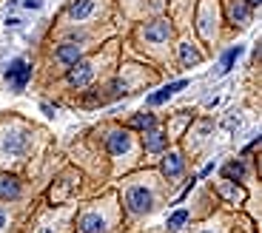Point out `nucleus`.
Here are the masks:
<instances>
[{
	"instance_id": "11",
	"label": "nucleus",
	"mask_w": 262,
	"mask_h": 233,
	"mask_svg": "<svg viewBox=\"0 0 262 233\" xmlns=\"http://www.w3.org/2000/svg\"><path fill=\"white\" fill-rule=\"evenodd\" d=\"M0 196H3V199H17L20 182L14 179V176H0Z\"/></svg>"
},
{
	"instance_id": "5",
	"label": "nucleus",
	"mask_w": 262,
	"mask_h": 233,
	"mask_svg": "<svg viewBox=\"0 0 262 233\" xmlns=\"http://www.w3.org/2000/svg\"><path fill=\"white\" fill-rule=\"evenodd\" d=\"M6 151L9 154H14V156H20V154H26V148H29V134L26 131H12V134L6 136Z\"/></svg>"
},
{
	"instance_id": "9",
	"label": "nucleus",
	"mask_w": 262,
	"mask_h": 233,
	"mask_svg": "<svg viewBox=\"0 0 262 233\" xmlns=\"http://www.w3.org/2000/svg\"><path fill=\"white\" fill-rule=\"evenodd\" d=\"M54 54H57V60L63 65H74L80 60V45L77 43H63V45H57V52Z\"/></svg>"
},
{
	"instance_id": "15",
	"label": "nucleus",
	"mask_w": 262,
	"mask_h": 233,
	"mask_svg": "<svg viewBox=\"0 0 262 233\" xmlns=\"http://www.w3.org/2000/svg\"><path fill=\"white\" fill-rule=\"evenodd\" d=\"M180 60H183V65H196L203 57H200V52H196L194 45L183 43V45H180Z\"/></svg>"
},
{
	"instance_id": "7",
	"label": "nucleus",
	"mask_w": 262,
	"mask_h": 233,
	"mask_svg": "<svg viewBox=\"0 0 262 233\" xmlns=\"http://www.w3.org/2000/svg\"><path fill=\"white\" fill-rule=\"evenodd\" d=\"M108 151H112L114 156H120V154H125V151L131 148V136H128V131H112L108 134Z\"/></svg>"
},
{
	"instance_id": "17",
	"label": "nucleus",
	"mask_w": 262,
	"mask_h": 233,
	"mask_svg": "<svg viewBox=\"0 0 262 233\" xmlns=\"http://www.w3.org/2000/svg\"><path fill=\"white\" fill-rule=\"evenodd\" d=\"M231 20H234V23H239V26H243V23H248V6H245L243 0H236L234 6H231Z\"/></svg>"
},
{
	"instance_id": "3",
	"label": "nucleus",
	"mask_w": 262,
	"mask_h": 233,
	"mask_svg": "<svg viewBox=\"0 0 262 233\" xmlns=\"http://www.w3.org/2000/svg\"><path fill=\"white\" fill-rule=\"evenodd\" d=\"M29 77H32V65H29L26 60H14V63L9 65V72H6V80L12 83L14 91L23 88V85L29 83Z\"/></svg>"
},
{
	"instance_id": "14",
	"label": "nucleus",
	"mask_w": 262,
	"mask_h": 233,
	"mask_svg": "<svg viewBox=\"0 0 262 233\" xmlns=\"http://www.w3.org/2000/svg\"><path fill=\"white\" fill-rule=\"evenodd\" d=\"M103 219H100L97 214H89L83 216V222H80V233H103Z\"/></svg>"
},
{
	"instance_id": "1",
	"label": "nucleus",
	"mask_w": 262,
	"mask_h": 233,
	"mask_svg": "<svg viewBox=\"0 0 262 233\" xmlns=\"http://www.w3.org/2000/svg\"><path fill=\"white\" fill-rule=\"evenodd\" d=\"M92 77H94V68L85 60H77L74 65H69V74H66L69 85H74V88H85V85L92 83Z\"/></svg>"
},
{
	"instance_id": "20",
	"label": "nucleus",
	"mask_w": 262,
	"mask_h": 233,
	"mask_svg": "<svg viewBox=\"0 0 262 233\" xmlns=\"http://www.w3.org/2000/svg\"><path fill=\"white\" fill-rule=\"evenodd\" d=\"M23 6H26V9H40L43 3H40V0H23Z\"/></svg>"
},
{
	"instance_id": "21",
	"label": "nucleus",
	"mask_w": 262,
	"mask_h": 233,
	"mask_svg": "<svg viewBox=\"0 0 262 233\" xmlns=\"http://www.w3.org/2000/svg\"><path fill=\"white\" fill-rule=\"evenodd\" d=\"M243 3H245V6H248V9H251V6H259L262 0H243Z\"/></svg>"
},
{
	"instance_id": "18",
	"label": "nucleus",
	"mask_w": 262,
	"mask_h": 233,
	"mask_svg": "<svg viewBox=\"0 0 262 233\" xmlns=\"http://www.w3.org/2000/svg\"><path fill=\"white\" fill-rule=\"evenodd\" d=\"M239 54H243V45H234V49H228V52L223 54V72H231V68H234Z\"/></svg>"
},
{
	"instance_id": "4",
	"label": "nucleus",
	"mask_w": 262,
	"mask_h": 233,
	"mask_svg": "<svg viewBox=\"0 0 262 233\" xmlns=\"http://www.w3.org/2000/svg\"><path fill=\"white\" fill-rule=\"evenodd\" d=\"M143 34H145V40H151V43H163V40H168L171 29H168V23H165L163 17H157V20H151V23H145Z\"/></svg>"
},
{
	"instance_id": "16",
	"label": "nucleus",
	"mask_w": 262,
	"mask_h": 233,
	"mask_svg": "<svg viewBox=\"0 0 262 233\" xmlns=\"http://www.w3.org/2000/svg\"><path fill=\"white\" fill-rule=\"evenodd\" d=\"M223 174H225V179L236 182V179H243V176H245V165H243V162H228V165L223 168Z\"/></svg>"
},
{
	"instance_id": "10",
	"label": "nucleus",
	"mask_w": 262,
	"mask_h": 233,
	"mask_svg": "<svg viewBox=\"0 0 262 233\" xmlns=\"http://www.w3.org/2000/svg\"><path fill=\"white\" fill-rule=\"evenodd\" d=\"M94 9V0H74L72 6H69V17L72 20H85L89 14H92Z\"/></svg>"
},
{
	"instance_id": "13",
	"label": "nucleus",
	"mask_w": 262,
	"mask_h": 233,
	"mask_svg": "<svg viewBox=\"0 0 262 233\" xmlns=\"http://www.w3.org/2000/svg\"><path fill=\"white\" fill-rule=\"evenodd\" d=\"M131 128H137V131H148V128H157V116L154 114H134L131 116Z\"/></svg>"
},
{
	"instance_id": "8",
	"label": "nucleus",
	"mask_w": 262,
	"mask_h": 233,
	"mask_svg": "<svg viewBox=\"0 0 262 233\" xmlns=\"http://www.w3.org/2000/svg\"><path fill=\"white\" fill-rule=\"evenodd\" d=\"M185 85H188V80H177V83L165 85V88H160L157 94H151V97H148V105H160V103H165V100H168L171 94H177V91H183Z\"/></svg>"
},
{
	"instance_id": "23",
	"label": "nucleus",
	"mask_w": 262,
	"mask_h": 233,
	"mask_svg": "<svg viewBox=\"0 0 262 233\" xmlns=\"http://www.w3.org/2000/svg\"><path fill=\"white\" fill-rule=\"evenodd\" d=\"M40 233H49V230H40Z\"/></svg>"
},
{
	"instance_id": "19",
	"label": "nucleus",
	"mask_w": 262,
	"mask_h": 233,
	"mask_svg": "<svg viewBox=\"0 0 262 233\" xmlns=\"http://www.w3.org/2000/svg\"><path fill=\"white\" fill-rule=\"evenodd\" d=\"M188 222V214L185 211H177V214H171L168 216V230H180V227Z\"/></svg>"
},
{
	"instance_id": "2",
	"label": "nucleus",
	"mask_w": 262,
	"mask_h": 233,
	"mask_svg": "<svg viewBox=\"0 0 262 233\" xmlns=\"http://www.w3.org/2000/svg\"><path fill=\"white\" fill-rule=\"evenodd\" d=\"M125 205H128L131 214H148L151 211V191L145 188H131L128 194H125Z\"/></svg>"
},
{
	"instance_id": "6",
	"label": "nucleus",
	"mask_w": 262,
	"mask_h": 233,
	"mask_svg": "<svg viewBox=\"0 0 262 233\" xmlns=\"http://www.w3.org/2000/svg\"><path fill=\"white\" fill-rule=\"evenodd\" d=\"M143 145H145V151H151V154H160V151H165L168 139H165V134L160 128H148L145 136H143Z\"/></svg>"
},
{
	"instance_id": "22",
	"label": "nucleus",
	"mask_w": 262,
	"mask_h": 233,
	"mask_svg": "<svg viewBox=\"0 0 262 233\" xmlns=\"http://www.w3.org/2000/svg\"><path fill=\"white\" fill-rule=\"evenodd\" d=\"M6 225V211H3V207H0V227Z\"/></svg>"
},
{
	"instance_id": "12",
	"label": "nucleus",
	"mask_w": 262,
	"mask_h": 233,
	"mask_svg": "<svg viewBox=\"0 0 262 233\" xmlns=\"http://www.w3.org/2000/svg\"><path fill=\"white\" fill-rule=\"evenodd\" d=\"M180 171H183V159H180V154H168L163 159V174L174 179V176H180Z\"/></svg>"
}]
</instances>
